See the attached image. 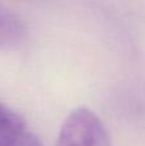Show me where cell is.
<instances>
[{
    "label": "cell",
    "mask_w": 145,
    "mask_h": 146,
    "mask_svg": "<svg viewBox=\"0 0 145 146\" xmlns=\"http://www.w3.org/2000/svg\"><path fill=\"white\" fill-rule=\"evenodd\" d=\"M26 27L23 21L12 10L0 5V49L18 45L25 38Z\"/></svg>",
    "instance_id": "3957f363"
},
{
    "label": "cell",
    "mask_w": 145,
    "mask_h": 146,
    "mask_svg": "<svg viewBox=\"0 0 145 146\" xmlns=\"http://www.w3.org/2000/svg\"><path fill=\"white\" fill-rule=\"evenodd\" d=\"M0 146H43L28 124L0 103Z\"/></svg>",
    "instance_id": "7a4b0ae2"
},
{
    "label": "cell",
    "mask_w": 145,
    "mask_h": 146,
    "mask_svg": "<svg viewBox=\"0 0 145 146\" xmlns=\"http://www.w3.org/2000/svg\"><path fill=\"white\" fill-rule=\"evenodd\" d=\"M57 146H112V142L99 117L87 108H78L63 122Z\"/></svg>",
    "instance_id": "6da1fadb"
}]
</instances>
